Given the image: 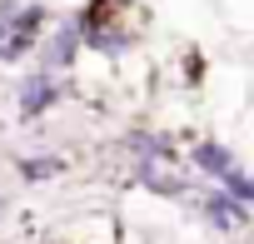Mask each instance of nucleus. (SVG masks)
<instances>
[{
  "label": "nucleus",
  "instance_id": "4",
  "mask_svg": "<svg viewBox=\"0 0 254 244\" xmlns=\"http://www.w3.org/2000/svg\"><path fill=\"white\" fill-rule=\"evenodd\" d=\"M60 244H115V219L110 214H85L60 234Z\"/></svg>",
  "mask_w": 254,
  "mask_h": 244
},
{
  "label": "nucleus",
  "instance_id": "5",
  "mask_svg": "<svg viewBox=\"0 0 254 244\" xmlns=\"http://www.w3.org/2000/svg\"><path fill=\"white\" fill-rule=\"evenodd\" d=\"M199 209L209 214V224H214V229H239V224H249V209H244L234 194H204V199H199Z\"/></svg>",
  "mask_w": 254,
  "mask_h": 244
},
{
  "label": "nucleus",
  "instance_id": "2",
  "mask_svg": "<svg viewBox=\"0 0 254 244\" xmlns=\"http://www.w3.org/2000/svg\"><path fill=\"white\" fill-rule=\"evenodd\" d=\"M75 50H80V20L55 25V35L40 45V70H50V75L70 70V65H75Z\"/></svg>",
  "mask_w": 254,
  "mask_h": 244
},
{
  "label": "nucleus",
  "instance_id": "1",
  "mask_svg": "<svg viewBox=\"0 0 254 244\" xmlns=\"http://www.w3.org/2000/svg\"><path fill=\"white\" fill-rule=\"evenodd\" d=\"M40 25L45 10L40 5H15V0H0V60H25V50L40 45Z\"/></svg>",
  "mask_w": 254,
  "mask_h": 244
},
{
  "label": "nucleus",
  "instance_id": "7",
  "mask_svg": "<svg viewBox=\"0 0 254 244\" xmlns=\"http://www.w3.org/2000/svg\"><path fill=\"white\" fill-rule=\"evenodd\" d=\"M60 170H65V160H55V155H45V160H25V165H20L25 180H50V175H60Z\"/></svg>",
  "mask_w": 254,
  "mask_h": 244
},
{
  "label": "nucleus",
  "instance_id": "8",
  "mask_svg": "<svg viewBox=\"0 0 254 244\" xmlns=\"http://www.w3.org/2000/svg\"><path fill=\"white\" fill-rule=\"evenodd\" d=\"M0 214H5V189H0Z\"/></svg>",
  "mask_w": 254,
  "mask_h": 244
},
{
  "label": "nucleus",
  "instance_id": "6",
  "mask_svg": "<svg viewBox=\"0 0 254 244\" xmlns=\"http://www.w3.org/2000/svg\"><path fill=\"white\" fill-rule=\"evenodd\" d=\"M194 165H199V170H204V175H214V180H219V175H224V170H229V165H234V155H229V150H219V145H209V140H204V145H194Z\"/></svg>",
  "mask_w": 254,
  "mask_h": 244
},
{
  "label": "nucleus",
  "instance_id": "3",
  "mask_svg": "<svg viewBox=\"0 0 254 244\" xmlns=\"http://www.w3.org/2000/svg\"><path fill=\"white\" fill-rule=\"evenodd\" d=\"M55 100H60V80H55L50 70H35V75H25V85H20V115H25V120L45 115Z\"/></svg>",
  "mask_w": 254,
  "mask_h": 244
},
{
  "label": "nucleus",
  "instance_id": "9",
  "mask_svg": "<svg viewBox=\"0 0 254 244\" xmlns=\"http://www.w3.org/2000/svg\"><path fill=\"white\" fill-rule=\"evenodd\" d=\"M125 5H130V0H125Z\"/></svg>",
  "mask_w": 254,
  "mask_h": 244
}]
</instances>
